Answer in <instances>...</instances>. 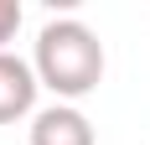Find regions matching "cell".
<instances>
[{"label":"cell","mask_w":150,"mask_h":145,"mask_svg":"<svg viewBox=\"0 0 150 145\" xmlns=\"http://www.w3.org/2000/svg\"><path fill=\"white\" fill-rule=\"evenodd\" d=\"M31 68H36V83L52 88L57 99H83L104 83V42L93 36L83 21L62 16V21H47L36 31V52H31Z\"/></svg>","instance_id":"1"},{"label":"cell","mask_w":150,"mask_h":145,"mask_svg":"<svg viewBox=\"0 0 150 145\" xmlns=\"http://www.w3.org/2000/svg\"><path fill=\"white\" fill-rule=\"evenodd\" d=\"M36 68L16 52H0V124H16L36 109Z\"/></svg>","instance_id":"2"},{"label":"cell","mask_w":150,"mask_h":145,"mask_svg":"<svg viewBox=\"0 0 150 145\" xmlns=\"http://www.w3.org/2000/svg\"><path fill=\"white\" fill-rule=\"evenodd\" d=\"M31 145H93V124L73 104H52L31 114Z\"/></svg>","instance_id":"3"},{"label":"cell","mask_w":150,"mask_h":145,"mask_svg":"<svg viewBox=\"0 0 150 145\" xmlns=\"http://www.w3.org/2000/svg\"><path fill=\"white\" fill-rule=\"evenodd\" d=\"M16 31H21V0H0V52Z\"/></svg>","instance_id":"4"}]
</instances>
